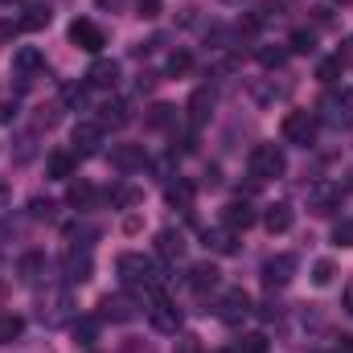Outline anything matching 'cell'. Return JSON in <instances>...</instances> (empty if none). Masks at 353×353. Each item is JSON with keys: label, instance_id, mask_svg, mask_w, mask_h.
Returning a JSON list of instances; mask_svg holds the SVG:
<instances>
[{"label": "cell", "instance_id": "e575fe53", "mask_svg": "<svg viewBox=\"0 0 353 353\" xmlns=\"http://www.w3.org/2000/svg\"><path fill=\"white\" fill-rule=\"evenodd\" d=\"M234 353H267V337L263 333H247L243 341H239V350Z\"/></svg>", "mask_w": 353, "mask_h": 353}, {"label": "cell", "instance_id": "83f0119b", "mask_svg": "<svg viewBox=\"0 0 353 353\" xmlns=\"http://www.w3.org/2000/svg\"><path fill=\"white\" fill-rule=\"evenodd\" d=\"M128 119H132V111H128V103H107V107H103V119H99V123H111V128H123Z\"/></svg>", "mask_w": 353, "mask_h": 353}, {"label": "cell", "instance_id": "7c38bea8", "mask_svg": "<svg viewBox=\"0 0 353 353\" xmlns=\"http://www.w3.org/2000/svg\"><path fill=\"white\" fill-rule=\"evenodd\" d=\"M99 316H103V321H115V325H128V321H136V304H132L128 296H103Z\"/></svg>", "mask_w": 353, "mask_h": 353}, {"label": "cell", "instance_id": "4316f807", "mask_svg": "<svg viewBox=\"0 0 353 353\" xmlns=\"http://www.w3.org/2000/svg\"><path fill=\"white\" fill-rule=\"evenodd\" d=\"M74 210H90L94 205V185H87V181H79V185H70V197H66Z\"/></svg>", "mask_w": 353, "mask_h": 353}, {"label": "cell", "instance_id": "8fae6325", "mask_svg": "<svg viewBox=\"0 0 353 353\" xmlns=\"http://www.w3.org/2000/svg\"><path fill=\"white\" fill-rule=\"evenodd\" d=\"M296 275V255H271L263 263V283L267 288H283Z\"/></svg>", "mask_w": 353, "mask_h": 353}, {"label": "cell", "instance_id": "f6af8a7d", "mask_svg": "<svg viewBox=\"0 0 353 353\" xmlns=\"http://www.w3.org/2000/svg\"><path fill=\"white\" fill-rule=\"evenodd\" d=\"M214 353H234V350H214Z\"/></svg>", "mask_w": 353, "mask_h": 353}, {"label": "cell", "instance_id": "74e56055", "mask_svg": "<svg viewBox=\"0 0 353 353\" xmlns=\"http://www.w3.org/2000/svg\"><path fill=\"white\" fill-rule=\"evenodd\" d=\"M41 267H46L41 255H25V259H21V279H37V271H41Z\"/></svg>", "mask_w": 353, "mask_h": 353}, {"label": "cell", "instance_id": "3957f363", "mask_svg": "<svg viewBox=\"0 0 353 353\" xmlns=\"http://www.w3.org/2000/svg\"><path fill=\"white\" fill-rule=\"evenodd\" d=\"M312 136H316V119H312V111H288V115H283V140H288V144L308 148Z\"/></svg>", "mask_w": 353, "mask_h": 353}, {"label": "cell", "instance_id": "f1b7e54d", "mask_svg": "<svg viewBox=\"0 0 353 353\" xmlns=\"http://www.w3.org/2000/svg\"><path fill=\"white\" fill-rule=\"evenodd\" d=\"M111 201H115L119 210H128V205H140V201H144V189H136V185H123V189H115V193H111Z\"/></svg>", "mask_w": 353, "mask_h": 353}, {"label": "cell", "instance_id": "e0dca14e", "mask_svg": "<svg viewBox=\"0 0 353 353\" xmlns=\"http://www.w3.org/2000/svg\"><path fill=\"white\" fill-rule=\"evenodd\" d=\"M157 255L169 259V263L181 259V255H185V234H181V230H161V234H157Z\"/></svg>", "mask_w": 353, "mask_h": 353}, {"label": "cell", "instance_id": "7bdbcfd3", "mask_svg": "<svg viewBox=\"0 0 353 353\" xmlns=\"http://www.w3.org/2000/svg\"><path fill=\"white\" fill-rule=\"evenodd\" d=\"M222 4H243V0H222Z\"/></svg>", "mask_w": 353, "mask_h": 353}, {"label": "cell", "instance_id": "277c9868", "mask_svg": "<svg viewBox=\"0 0 353 353\" xmlns=\"http://www.w3.org/2000/svg\"><path fill=\"white\" fill-rule=\"evenodd\" d=\"M325 115H329V123H337V128H350L353 123V90L341 87V90H329L325 94Z\"/></svg>", "mask_w": 353, "mask_h": 353}, {"label": "cell", "instance_id": "6da1fadb", "mask_svg": "<svg viewBox=\"0 0 353 353\" xmlns=\"http://www.w3.org/2000/svg\"><path fill=\"white\" fill-rule=\"evenodd\" d=\"M115 271H119V283H123L128 292H136V288H157V283H161L157 263L144 259V255H119V259H115Z\"/></svg>", "mask_w": 353, "mask_h": 353}, {"label": "cell", "instance_id": "d6a6232c", "mask_svg": "<svg viewBox=\"0 0 353 353\" xmlns=\"http://www.w3.org/2000/svg\"><path fill=\"white\" fill-rule=\"evenodd\" d=\"M259 62H263L267 70H279V66L288 62V50H279V46L271 50V46H263V50H259Z\"/></svg>", "mask_w": 353, "mask_h": 353}, {"label": "cell", "instance_id": "cb8c5ba5", "mask_svg": "<svg viewBox=\"0 0 353 353\" xmlns=\"http://www.w3.org/2000/svg\"><path fill=\"white\" fill-rule=\"evenodd\" d=\"M66 275H70L74 283H87V279H90V255H87V251H83V255H79V251H70V255H66Z\"/></svg>", "mask_w": 353, "mask_h": 353}, {"label": "cell", "instance_id": "52a82bcc", "mask_svg": "<svg viewBox=\"0 0 353 353\" xmlns=\"http://www.w3.org/2000/svg\"><path fill=\"white\" fill-rule=\"evenodd\" d=\"M337 201H341V185H337V181H312V185H308V210L329 214Z\"/></svg>", "mask_w": 353, "mask_h": 353}, {"label": "cell", "instance_id": "4dcf8cb0", "mask_svg": "<svg viewBox=\"0 0 353 353\" xmlns=\"http://www.w3.org/2000/svg\"><path fill=\"white\" fill-rule=\"evenodd\" d=\"M341 70H345V62H341V58H325V62L316 66V79H321V83H337V79H341Z\"/></svg>", "mask_w": 353, "mask_h": 353}, {"label": "cell", "instance_id": "b9f144b4", "mask_svg": "<svg viewBox=\"0 0 353 353\" xmlns=\"http://www.w3.org/2000/svg\"><path fill=\"white\" fill-rule=\"evenodd\" d=\"M4 197H8V189H4V185H0V201H4Z\"/></svg>", "mask_w": 353, "mask_h": 353}, {"label": "cell", "instance_id": "30bf717a", "mask_svg": "<svg viewBox=\"0 0 353 353\" xmlns=\"http://www.w3.org/2000/svg\"><path fill=\"white\" fill-rule=\"evenodd\" d=\"M144 144H111V165L119 169V173H136V169H144Z\"/></svg>", "mask_w": 353, "mask_h": 353}, {"label": "cell", "instance_id": "f546056e", "mask_svg": "<svg viewBox=\"0 0 353 353\" xmlns=\"http://www.w3.org/2000/svg\"><path fill=\"white\" fill-rule=\"evenodd\" d=\"M333 275H337L333 259H316V263H312V283H316V288H329V283H333Z\"/></svg>", "mask_w": 353, "mask_h": 353}, {"label": "cell", "instance_id": "5bb4252c", "mask_svg": "<svg viewBox=\"0 0 353 353\" xmlns=\"http://www.w3.org/2000/svg\"><path fill=\"white\" fill-rule=\"evenodd\" d=\"M222 222H226V230H247V226H255V210L247 201H230V205H222Z\"/></svg>", "mask_w": 353, "mask_h": 353}, {"label": "cell", "instance_id": "7402d4cb", "mask_svg": "<svg viewBox=\"0 0 353 353\" xmlns=\"http://www.w3.org/2000/svg\"><path fill=\"white\" fill-rule=\"evenodd\" d=\"M46 173L54 176V181H70L74 176V152H50Z\"/></svg>", "mask_w": 353, "mask_h": 353}, {"label": "cell", "instance_id": "ac0fdd59", "mask_svg": "<svg viewBox=\"0 0 353 353\" xmlns=\"http://www.w3.org/2000/svg\"><path fill=\"white\" fill-rule=\"evenodd\" d=\"M292 222H296V214H292V205H283V201H279V205H271V210L263 214V226L271 230V234H288V230H292Z\"/></svg>", "mask_w": 353, "mask_h": 353}, {"label": "cell", "instance_id": "5b68a950", "mask_svg": "<svg viewBox=\"0 0 353 353\" xmlns=\"http://www.w3.org/2000/svg\"><path fill=\"white\" fill-rule=\"evenodd\" d=\"M70 41L79 46V50H87V54H99L103 46H107V33L94 25V21H87V17H79L74 25H70Z\"/></svg>", "mask_w": 353, "mask_h": 353}, {"label": "cell", "instance_id": "8992f818", "mask_svg": "<svg viewBox=\"0 0 353 353\" xmlns=\"http://www.w3.org/2000/svg\"><path fill=\"white\" fill-rule=\"evenodd\" d=\"M218 316H222L226 325L247 321V316H251V296H247L243 288H230V292L222 296V304H218Z\"/></svg>", "mask_w": 353, "mask_h": 353}, {"label": "cell", "instance_id": "ee69618b", "mask_svg": "<svg viewBox=\"0 0 353 353\" xmlns=\"http://www.w3.org/2000/svg\"><path fill=\"white\" fill-rule=\"evenodd\" d=\"M333 4H353V0H333Z\"/></svg>", "mask_w": 353, "mask_h": 353}, {"label": "cell", "instance_id": "603a6c76", "mask_svg": "<svg viewBox=\"0 0 353 353\" xmlns=\"http://www.w3.org/2000/svg\"><path fill=\"white\" fill-rule=\"evenodd\" d=\"M50 21H54V12L37 4V8H25V17L17 21V29H25V33H37V29H46Z\"/></svg>", "mask_w": 353, "mask_h": 353}, {"label": "cell", "instance_id": "f35d334b", "mask_svg": "<svg viewBox=\"0 0 353 353\" xmlns=\"http://www.w3.org/2000/svg\"><path fill=\"white\" fill-rule=\"evenodd\" d=\"M136 8H140V17H144V21H152V17H161V0H140Z\"/></svg>", "mask_w": 353, "mask_h": 353}, {"label": "cell", "instance_id": "4fadbf2b", "mask_svg": "<svg viewBox=\"0 0 353 353\" xmlns=\"http://www.w3.org/2000/svg\"><path fill=\"white\" fill-rule=\"evenodd\" d=\"M46 66V58H41V50L37 46H21L17 54H12V70L21 74V79H29V74H37Z\"/></svg>", "mask_w": 353, "mask_h": 353}, {"label": "cell", "instance_id": "60d3db41", "mask_svg": "<svg viewBox=\"0 0 353 353\" xmlns=\"http://www.w3.org/2000/svg\"><path fill=\"white\" fill-rule=\"evenodd\" d=\"M337 58H341V62H353V37H350V41H345V50H341Z\"/></svg>", "mask_w": 353, "mask_h": 353}, {"label": "cell", "instance_id": "9a60e30c", "mask_svg": "<svg viewBox=\"0 0 353 353\" xmlns=\"http://www.w3.org/2000/svg\"><path fill=\"white\" fill-rule=\"evenodd\" d=\"M87 83L94 90H111L115 83H119V62H107V58H103V62H94V66L87 70Z\"/></svg>", "mask_w": 353, "mask_h": 353}, {"label": "cell", "instance_id": "d6986e66", "mask_svg": "<svg viewBox=\"0 0 353 353\" xmlns=\"http://www.w3.org/2000/svg\"><path fill=\"white\" fill-rule=\"evenodd\" d=\"M210 107H214V90L210 87H197L189 94V119L193 123H205L210 119Z\"/></svg>", "mask_w": 353, "mask_h": 353}, {"label": "cell", "instance_id": "836d02e7", "mask_svg": "<svg viewBox=\"0 0 353 353\" xmlns=\"http://www.w3.org/2000/svg\"><path fill=\"white\" fill-rule=\"evenodd\" d=\"M189 66H193V58H189L185 50H176V54H169V66H165V70H169L173 79H181V74H189Z\"/></svg>", "mask_w": 353, "mask_h": 353}, {"label": "cell", "instance_id": "7a4b0ae2", "mask_svg": "<svg viewBox=\"0 0 353 353\" xmlns=\"http://www.w3.org/2000/svg\"><path fill=\"white\" fill-rule=\"evenodd\" d=\"M247 169H251V176H259V181H275V176L288 173V161H283L279 144H255L251 157H247Z\"/></svg>", "mask_w": 353, "mask_h": 353}, {"label": "cell", "instance_id": "ba28073f", "mask_svg": "<svg viewBox=\"0 0 353 353\" xmlns=\"http://www.w3.org/2000/svg\"><path fill=\"white\" fill-rule=\"evenodd\" d=\"M148 325H152L157 333H176V329H181V308H176L173 300L161 296V300L148 308Z\"/></svg>", "mask_w": 353, "mask_h": 353}, {"label": "cell", "instance_id": "44dd1931", "mask_svg": "<svg viewBox=\"0 0 353 353\" xmlns=\"http://www.w3.org/2000/svg\"><path fill=\"white\" fill-rule=\"evenodd\" d=\"M205 247L218 251V255H234L239 251V230H210L205 234Z\"/></svg>", "mask_w": 353, "mask_h": 353}, {"label": "cell", "instance_id": "1f68e13d", "mask_svg": "<svg viewBox=\"0 0 353 353\" xmlns=\"http://www.w3.org/2000/svg\"><path fill=\"white\" fill-rule=\"evenodd\" d=\"M288 46H292V54H312V50H316V37H312L308 29H296Z\"/></svg>", "mask_w": 353, "mask_h": 353}, {"label": "cell", "instance_id": "d4e9b609", "mask_svg": "<svg viewBox=\"0 0 353 353\" xmlns=\"http://www.w3.org/2000/svg\"><path fill=\"white\" fill-rule=\"evenodd\" d=\"M144 123H148V128H176V107H169V103H157V107L144 115Z\"/></svg>", "mask_w": 353, "mask_h": 353}, {"label": "cell", "instance_id": "ffe728a7", "mask_svg": "<svg viewBox=\"0 0 353 353\" xmlns=\"http://www.w3.org/2000/svg\"><path fill=\"white\" fill-rule=\"evenodd\" d=\"M189 288H193V292L218 288V267H214V263H193V267H189Z\"/></svg>", "mask_w": 353, "mask_h": 353}, {"label": "cell", "instance_id": "9c48e42d", "mask_svg": "<svg viewBox=\"0 0 353 353\" xmlns=\"http://www.w3.org/2000/svg\"><path fill=\"white\" fill-rule=\"evenodd\" d=\"M70 140H74V152H79V157H94V152H99V144H103V123H90V119L74 123Z\"/></svg>", "mask_w": 353, "mask_h": 353}, {"label": "cell", "instance_id": "484cf974", "mask_svg": "<svg viewBox=\"0 0 353 353\" xmlns=\"http://www.w3.org/2000/svg\"><path fill=\"white\" fill-rule=\"evenodd\" d=\"M21 333H25V321L12 316V312H4V316H0V345H12Z\"/></svg>", "mask_w": 353, "mask_h": 353}, {"label": "cell", "instance_id": "d590c367", "mask_svg": "<svg viewBox=\"0 0 353 353\" xmlns=\"http://www.w3.org/2000/svg\"><path fill=\"white\" fill-rule=\"evenodd\" d=\"M333 243H337V247H353V218H345V222L333 226Z\"/></svg>", "mask_w": 353, "mask_h": 353}, {"label": "cell", "instance_id": "8d00e7d4", "mask_svg": "<svg viewBox=\"0 0 353 353\" xmlns=\"http://www.w3.org/2000/svg\"><path fill=\"white\" fill-rule=\"evenodd\" d=\"M54 210H58V205H54L50 197H33V201H29V214H33V218H54Z\"/></svg>", "mask_w": 353, "mask_h": 353}, {"label": "cell", "instance_id": "2e32d148", "mask_svg": "<svg viewBox=\"0 0 353 353\" xmlns=\"http://www.w3.org/2000/svg\"><path fill=\"white\" fill-rule=\"evenodd\" d=\"M193 197H197V185H193V181H185V176H176L173 185L165 189V201H169L173 210H189V205H193Z\"/></svg>", "mask_w": 353, "mask_h": 353}, {"label": "cell", "instance_id": "bcb514c9", "mask_svg": "<svg viewBox=\"0 0 353 353\" xmlns=\"http://www.w3.org/2000/svg\"><path fill=\"white\" fill-rule=\"evenodd\" d=\"M4 4H8V0H4Z\"/></svg>", "mask_w": 353, "mask_h": 353}, {"label": "cell", "instance_id": "ab89813d", "mask_svg": "<svg viewBox=\"0 0 353 353\" xmlns=\"http://www.w3.org/2000/svg\"><path fill=\"white\" fill-rule=\"evenodd\" d=\"M345 312H350V316H353V279H350V283H345Z\"/></svg>", "mask_w": 353, "mask_h": 353}]
</instances>
